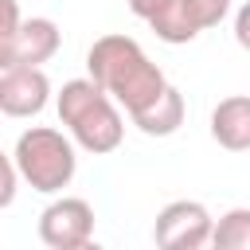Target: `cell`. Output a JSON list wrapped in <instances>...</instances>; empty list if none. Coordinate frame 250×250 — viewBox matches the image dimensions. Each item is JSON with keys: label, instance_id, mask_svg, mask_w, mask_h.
Masks as SVG:
<instances>
[{"label": "cell", "instance_id": "obj_16", "mask_svg": "<svg viewBox=\"0 0 250 250\" xmlns=\"http://www.w3.org/2000/svg\"><path fill=\"white\" fill-rule=\"evenodd\" d=\"M66 250H105V246H98L94 238H86V242H78V246H66Z\"/></svg>", "mask_w": 250, "mask_h": 250}, {"label": "cell", "instance_id": "obj_12", "mask_svg": "<svg viewBox=\"0 0 250 250\" xmlns=\"http://www.w3.org/2000/svg\"><path fill=\"white\" fill-rule=\"evenodd\" d=\"M0 16H4V23H0V43H8V39H16V31L23 27L16 0H0Z\"/></svg>", "mask_w": 250, "mask_h": 250}, {"label": "cell", "instance_id": "obj_10", "mask_svg": "<svg viewBox=\"0 0 250 250\" xmlns=\"http://www.w3.org/2000/svg\"><path fill=\"white\" fill-rule=\"evenodd\" d=\"M133 125L145 133V137H172L180 125H184V94L176 86H168L145 113L133 117Z\"/></svg>", "mask_w": 250, "mask_h": 250}, {"label": "cell", "instance_id": "obj_14", "mask_svg": "<svg viewBox=\"0 0 250 250\" xmlns=\"http://www.w3.org/2000/svg\"><path fill=\"white\" fill-rule=\"evenodd\" d=\"M234 39H238L242 51H250V0L234 12Z\"/></svg>", "mask_w": 250, "mask_h": 250}, {"label": "cell", "instance_id": "obj_15", "mask_svg": "<svg viewBox=\"0 0 250 250\" xmlns=\"http://www.w3.org/2000/svg\"><path fill=\"white\" fill-rule=\"evenodd\" d=\"M164 4H168V0H129V12H133L137 20H145V23H148Z\"/></svg>", "mask_w": 250, "mask_h": 250}, {"label": "cell", "instance_id": "obj_1", "mask_svg": "<svg viewBox=\"0 0 250 250\" xmlns=\"http://www.w3.org/2000/svg\"><path fill=\"white\" fill-rule=\"evenodd\" d=\"M86 70L90 78L129 113H145L172 82L164 78V70L145 55V47L133 39V35H121V31H109L102 39L90 43L86 51Z\"/></svg>", "mask_w": 250, "mask_h": 250}, {"label": "cell", "instance_id": "obj_4", "mask_svg": "<svg viewBox=\"0 0 250 250\" xmlns=\"http://www.w3.org/2000/svg\"><path fill=\"white\" fill-rule=\"evenodd\" d=\"M211 230H215V219L199 199H176L156 215L152 242L156 250H203L211 246Z\"/></svg>", "mask_w": 250, "mask_h": 250}, {"label": "cell", "instance_id": "obj_5", "mask_svg": "<svg viewBox=\"0 0 250 250\" xmlns=\"http://www.w3.org/2000/svg\"><path fill=\"white\" fill-rule=\"evenodd\" d=\"M227 12H230V0H168L148 20V27H152L156 39L180 47V43H191L199 31L223 23Z\"/></svg>", "mask_w": 250, "mask_h": 250}, {"label": "cell", "instance_id": "obj_17", "mask_svg": "<svg viewBox=\"0 0 250 250\" xmlns=\"http://www.w3.org/2000/svg\"><path fill=\"white\" fill-rule=\"evenodd\" d=\"M203 250H211V246H203Z\"/></svg>", "mask_w": 250, "mask_h": 250}, {"label": "cell", "instance_id": "obj_9", "mask_svg": "<svg viewBox=\"0 0 250 250\" xmlns=\"http://www.w3.org/2000/svg\"><path fill=\"white\" fill-rule=\"evenodd\" d=\"M211 137L227 152L250 148V94H230L211 109Z\"/></svg>", "mask_w": 250, "mask_h": 250}, {"label": "cell", "instance_id": "obj_8", "mask_svg": "<svg viewBox=\"0 0 250 250\" xmlns=\"http://www.w3.org/2000/svg\"><path fill=\"white\" fill-rule=\"evenodd\" d=\"M51 98L43 66H4L0 70V109L8 117H35Z\"/></svg>", "mask_w": 250, "mask_h": 250}, {"label": "cell", "instance_id": "obj_6", "mask_svg": "<svg viewBox=\"0 0 250 250\" xmlns=\"http://www.w3.org/2000/svg\"><path fill=\"white\" fill-rule=\"evenodd\" d=\"M39 238L51 250H66V246L94 238V207L78 195H62V199L47 203L39 215Z\"/></svg>", "mask_w": 250, "mask_h": 250}, {"label": "cell", "instance_id": "obj_3", "mask_svg": "<svg viewBox=\"0 0 250 250\" xmlns=\"http://www.w3.org/2000/svg\"><path fill=\"white\" fill-rule=\"evenodd\" d=\"M12 160L23 176V184L31 191L55 195L62 188H70L74 172H78V156H74V137L51 129V125H31L16 137Z\"/></svg>", "mask_w": 250, "mask_h": 250}, {"label": "cell", "instance_id": "obj_13", "mask_svg": "<svg viewBox=\"0 0 250 250\" xmlns=\"http://www.w3.org/2000/svg\"><path fill=\"white\" fill-rule=\"evenodd\" d=\"M16 180H23V176H20V168H16L12 152H8V156H4V191H0V203H4V207L16 199Z\"/></svg>", "mask_w": 250, "mask_h": 250}, {"label": "cell", "instance_id": "obj_7", "mask_svg": "<svg viewBox=\"0 0 250 250\" xmlns=\"http://www.w3.org/2000/svg\"><path fill=\"white\" fill-rule=\"evenodd\" d=\"M62 35L59 23L47 16H27L23 27L16 31V39L0 43V70L4 66H43L47 59H55Z\"/></svg>", "mask_w": 250, "mask_h": 250}, {"label": "cell", "instance_id": "obj_2", "mask_svg": "<svg viewBox=\"0 0 250 250\" xmlns=\"http://www.w3.org/2000/svg\"><path fill=\"white\" fill-rule=\"evenodd\" d=\"M55 105H59V121L66 125V133L74 137L78 148H86L94 156H105V152H113L121 145V137H125L121 109L94 78L62 82Z\"/></svg>", "mask_w": 250, "mask_h": 250}, {"label": "cell", "instance_id": "obj_11", "mask_svg": "<svg viewBox=\"0 0 250 250\" xmlns=\"http://www.w3.org/2000/svg\"><path fill=\"white\" fill-rule=\"evenodd\" d=\"M211 250H250V207H230L215 219Z\"/></svg>", "mask_w": 250, "mask_h": 250}]
</instances>
